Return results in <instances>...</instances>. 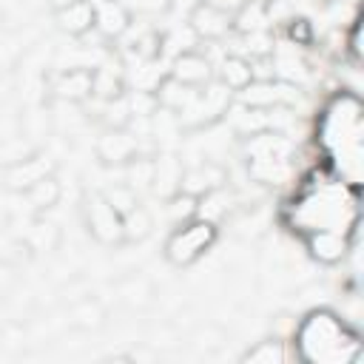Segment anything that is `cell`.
<instances>
[{
  "label": "cell",
  "mask_w": 364,
  "mask_h": 364,
  "mask_svg": "<svg viewBox=\"0 0 364 364\" xmlns=\"http://www.w3.org/2000/svg\"><path fill=\"white\" fill-rule=\"evenodd\" d=\"M301 338H321V347H316L307 355V361H318V364L344 361L350 355V353H344V347L347 350H358L355 336H350L347 327L330 313H313L301 327Z\"/></svg>",
  "instance_id": "cell-1"
},
{
  "label": "cell",
  "mask_w": 364,
  "mask_h": 364,
  "mask_svg": "<svg viewBox=\"0 0 364 364\" xmlns=\"http://www.w3.org/2000/svg\"><path fill=\"white\" fill-rule=\"evenodd\" d=\"M213 239H216L213 222H208V219H191V222L179 225L171 233V239L165 245V256H168V262H173L179 267L182 264H191V262H196L213 245Z\"/></svg>",
  "instance_id": "cell-2"
},
{
  "label": "cell",
  "mask_w": 364,
  "mask_h": 364,
  "mask_svg": "<svg viewBox=\"0 0 364 364\" xmlns=\"http://www.w3.org/2000/svg\"><path fill=\"white\" fill-rule=\"evenodd\" d=\"M85 228L100 245H119L122 242V213L105 199L102 191H94L85 196L82 205Z\"/></svg>",
  "instance_id": "cell-3"
},
{
  "label": "cell",
  "mask_w": 364,
  "mask_h": 364,
  "mask_svg": "<svg viewBox=\"0 0 364 364\" xmlns=\"http://www.w3.org/2000/svg\"><path fill=\"white\" fill-rule=\"evenodd\" d=\"M228 102H230V88H228L225 82H213V85H208L205 91L196 88L193 100L182 108L179 122L185 119V125H191V128L210 125L213 119H219V117L228 111Z\"/></svg>",
  "instance_id": "cell-4"
},
{
  "label": "cell",
  "mask_w": 364,
  "mask_h": 364,
  "mask_svg": "<svg viewBox=\"0 0 364 364\" xmlns=\"http://www.w3.org/2000/svg\"><path fill=\"white\" fill-rule=\"evenodd\" d=\"M54 173V159L46 156V154H26L14 162H6V171H3V179L11 191H20L26 193L34 182H40L43 176Z\"/></svg>",
  "instance_id": "cell-5"
},
{
  "label": "cell",
  "mask_w": 364,
  "mask_h": 364,
  "mask_svg": "<svg viewBox=\"0 0 364 364\" xmlns=\"http://www.w3.org/2000/svg\"><path fill=\"white\" fill-rule=\"evenodd\" d=\"M51 94L63 102H82L94 94V68L88 65H74V68H63L54 82H51Z\"/></svg>",
  "instance_id": "cell-6"
},
{
  "label": "cell",
  "mask_w": 364,
  "mask_h": 364,
  "mask_svg": "<svg viewBox=\"0 0 364 364\" xmlns=\"http://www.w3.org/2000/svg\"><path fill=\"white\" fill-rule=\"evenodd\" d=\"M139 154V142L134 134H128L125 128H108L100 139H97V156L105 165H125L128 159H134Z\"/></svg>",
  "instance_id": "cell-7"
},
{
  "label": "cell",
  "mask_w": 364,
  "mask_h": 364,
  "mask_svg": "<svg viewBox=\"0 0 364 364\" xmlns=\"http://www.w3.org/2000/svg\"><path fill=\"white\" fill-rule=\"evenodd\" d=\"M171 77L179 80V82H185V85H191V88H199V85H208L210 82L213 71H210L208 57H202L199 51H191L188 48V51H179L176 54V60L171 65Z\"/></svg>",
  "instance_id": "cell-8"
},
{
  "label": "cell",
  "mask_w": 364,
  "mask_h": 364,
  "mask_svg": "<svg viewBox=\"0 0 364 364\" xmlns=\"http://www.w3.org/2000/svg\"><path fill=\"white\" fill-rule=\"evenodd\" d=\"M299 97V91L290 82H273V80H262V82H247L242 88V100L253 108L262 105H279V102H293Z\"/></svg>",
  "instance_id": "cell-9"
},
{
  "label": "cell",
  "mask_w": 364,
  "mask_h": 364,
  "mask_svg": "<svg viewBox=\"0 0 364 364\" xmlns=\"http://www.w3.org/2000/svg\"><path fill=\"white\" fill-rule=\"evenodd\" d=\"M131 26V11L122 6V0H102L94 3V28L105 37L114 40Z\"/></svg>",
  "instance_id": "cell-10"
},
{
  "label": "cell",
  "mask_w": 364,
  "mask_h": 364,
  "mask_svg": "<svg viewBox=\"0 0 364 364\" xmlns=\"http://www.w3.org/2000/svg\"><path fill=\"white\" fill-rule=\"evenodd\" d=\"M54 20L65 34L82 37L94 28V0H74L63 9H54Z\"/></svg>",
  "instance_id": "cell-11"
},
{
  "label": "cell",
  "mask_w": 364,
  "mask_h": 364,
  "mask_svg": "<svg viewBox=\"0 0 364 364\" xmlns=\"http://www.w3.org/2000/svg\"><path fill=\"white\" fill-rule=\"evenodd\" d=\"M188 17H191V28L205 40H216V37L228 34V28H230V11L213 9L208 3H199Z\"/></svg>",
  "instance_id": "cell-12"
},
{
  "label": "cell",
  "mask_w": 364,
  "mask_h": 364,
  "mask_svg": "<svg viewBox=\"0 0 364 364\" xmlns=\"http://www.w3.org/2000/svg\"><path fill=\"white\" fill-rule=\"evenodd\" d=\"M225 182V171L213 162H205V165H196V168H188L182 171V182H179V191L191 193V196H202L213 188H222Z\"/></svg>",
  "instance_id": "cell-13"
},
{
  "label": "cell",
  "mask_w": 364,
  "mask_h": 364,
  "mask_svg": "<svg viewBox=\"0 0 364 364\" xmlns=\"http://www.w3.org/2000/svg\"><path fill=\"white\" fill-rule=\"evenodd\" d=\"M179 182H182V162L171 154H162L154 159V179H151V188L162 196H173L179 191Z\"/></svg>",
  "instance_id": "cell-14"
},
{
  "label": "cell",
  "mask_w": 364,
  "mask_h": 364,
  "mask_svg": "<svg viewBox=\"0 0 364 364\" xmlns=\"http://www.w3.org/2000/svg\"><path fill=\"white\" fill-rule=\"evenodd\" d=\"M193 94H196V88H191V85H185V82H179V80H173L171 74L162 80V85H156V102L162 105V108H171V111H182L191 100H193Z\"/></svg>",
  "instance_id": "cell-15"
},
{
  "label": "cell",
  "mask_w": 364,
  "mask_h": 364,
  "mask_svg": "<svg viewBox=\"0 0 364 364\" xmlns=\"http://www.w3.org/2000/svg\"><path fill=\"white\" fill-rule=\"evenodd\" d=\"M60 182H57V176L54 173H48V176H43L40 182H34L28 191H26V199H28V205L34 208V210H48V208H54L57 202H60Z\"/></svg>",
  "instance_id": "cell-16"
},
{
  "label": "cell",
  "mask_w": 364,
  "mask_h": 364,
  "mask_svg": "<svg viewBox=\"0 0 364 364\" xmlns=\"http://www.w3.org/2000/svg\"><path fill=\"white\" fill-rule=\"evenodd\" d=\"M219 82H225L230 91H242L247 82H253V68L247 60L242 57H225L222 68H219Z\"/></svg>",
  "instance_id": "cell-17"
},
{
  "label": "cell",
  "mask_w": 364,
  "mask_h": 364,
  "mask_svg": "<svg viewBox=\"0 0 364 364\" xmlns=\"http://www.w3.org/2000/svg\"><path fill=\"white\" fill-rule=\"evenodd\" d=\"M151 213L142 205H134L128 213H122V242H142L151 233Z\"/></svg>",
  "instance_id": "cell-18"
},
{
  "label": "cell",
  "mask_w": 364,
  "mask_h": 364,
  "mask_svg": "<svg viewBox=\"0 0 364 364\" xmlns=\"http://www.w3.org/2000/svg\"><path fill=\"white\" fill-rule=\"evenodd\" d=\"M105 321V310L97 299H80L71 307V324L80 330H97Z\"/></svg>",
  "instance_id": "cell-19"
},
{
  "label": "cell",
  "mask_w": 364,
  "mask_h": 364,
  "mask_svg": "<svg viewBox=\"0 0 364 364\" xmlns=\"http://www.w3.org/2000/svg\"><path fill=\"white\" fill-rule=\"evenodd\" d=\"M344 239L341 236H336V233H330V230H321V233H316L313 239H310V250H313V256L318 259V262H327V264H333V262H338L341 256H344Z\"/></svg>",
  "instance_id": "cell-20"
},
{
  "label": "cell",
  "mask_w": 364,
  "mask_h": 364,
  "mask_svg": "<svg viewBox=\"0 0 364 364\" xmlns=\"http://www.w3.org/2000/svg\"><path fill=\"white\" fill-rule=\"evenodd\" d=\"M26 245H28L31 250H37V253L57 250V245H60V230H57L54 225H48V222H34V228H31Z\"/></svg>",
  "instance_id": "cell-21"
},
{
  "label": "cell",
  "mask_w": 364,
  "mask_h": 364,
  "mask_svg": "<svg viewBox=\"0 0 364 364\" xmlns=\"http://www.w3.org/2000/svg\"><path fill=\"white\" fill-rule=\"evenodd\" d=\"M94 94L102 100H117L125 94V85L111 68L102 65V68H94Z\"/></svg>",
  "instance_id": "cell-22"
},
{
  "label": "cell",
  "mask_w": 364,
  "mask_h": 364,
  "mask_svg": "<svg viewBox=\"0 0 364 364\" xmlns=\"http://www.w3.org/2000/svg\"><path fill=\"white\" fill-rule=\"evenodd\" d=\"M125 176H128V185L136 191V188H148L151 179H154V159L148 156H134L125 162Z\"/></svg>",
  "instance_id": "cell-23"
},
{
  "label": "cell",
  "mask_w": 364,
  "mask_h": 364,
  "mask_svg": "<svg viewBox=\"0 0 364 364\" xmlns=\"http://www.w3.org/2000/svg\"><path fill=\"white\" fill-rule=\"evenodd\" d=\"M117 290H119V296H122L128 304H134V307H142V304L151 299V284H148L145 279H139V276L122 279V282L117 284Z\"/></svg>",
  "instance_id": "cell-24"
},
{
  "label": "cell",
  "mask_w": 364,
  "mask_h": 364,
  "mask_svg": "<svg viewBox=\"0 0 364 364\" xmlns=\"http://www.w3.org/2000/svg\"><path fill=\"white\" fill-rule=\"evenodd\" d=\"M245 364H279L282 361V347L279 341H259L253 350L242 355Z\"/></svg>",
  "instance_id": "cell-25"
},
{
  "label": "cell",
  "mask_w": 364,
  "mask_h": 364,
  "mask_svg": "<svg viewBox=\"0 0 364 364\" xmlns=\"http://www.w3.org/2000/svg\"><path fill=\"white\" fill-rule=\"evenodd\" d=\"M105 193V199L119 210V213H128L134 205H139L136 202V191L131 188V185H117L114 191H102Z\"/></svg>",
  "instance_id": "cell-26"
},
{
  "label": "cell",
  "mask_w": 364,
  "mask_h": 364,
  "mask_svg": "<svg viewBox=\"0 0 364 364\" xmlns=\"http://www.w3.org/2000/svg\"><path fill=\"white\" fill-rule=\"evenodd\" d=\"M262 20H264V14H262V6H259V3L242 6L239 14H236V26H239L242 31H259V23H262Z\"/></svg>",
  "instance_id": "cell-27"
},
{
  "label": "cell",
  "mask_w": 364,
  "mask_h": 364,
  "mask_svg": "<svg viewBox=\"0 0 364 364\" xmlns=\"http://www.w3.org/2000/svg\"><path fill=\"white\" fill-rule=\"evenodd\" d=\"M171 213L173 219H182V216H193L196 213V196L185 193V191H176L171 196Z\"/></svg>",
  "instance_id": "cell-28"
},
{
  "label": "cell",
  "mask_w": 364,
  "mask_h": 364,
  "mask_svg": "<svg viewBox=\"0 0 364 364\" xmlns=\"http://www.w3.org/2000/svg\"><path fill=\"white\" fill-rule=\"evenodd\" d=\"M122 6L125 9H139V11H162L168 6V0H128Z\"/></svg>",
  "instance_id": "cell-29"
},
{
  "label": "cell",
  "mask_w": 364,
  "mask_h": 364,
  "mask_svg": "<svg viewBox=\"0 0 364 364\" xmlns=\"http://www.w3.org/2000/svg\"><path fill=\"white\" fill-rule=\"evenodd\" d=\"M199 3H202V0H168V6L176 9V11H182V14H191Z\"/></svg>",
  "instance_id": "cell-30"
},
{
  "label": "cell",
  "mask_w": 364,
  "mask_h": 364,
  "mask_svg": "<svg viewBox=\"0 0 364 364\" xmlns=\"http://www.w3.org/2000/svg\"><path fill=\"white\" fill-rule=\"evenodd\" d=\"M202 3H208L213 9H222V11H233L239 6V0H202Z\"/></svg>",
  "instance_id": "cell-31"
},
{
  "label": "cell",
  "mask_w": 364,
  "mask_h": 364,
  "mask_svg": "<svg viewBox=\"0 0 364 364\" xmlns=\"http://www.w3.org/2000/svg\"><path fill=\"white\" fill-rule=\"evenodd\" d=\"M68 3H74V0H51L54 9H63V6H68Z\"/></svg>",
  "instance_id": "cell-32"
}]
</instances>
